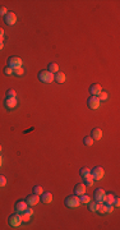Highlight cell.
<instances>
[{
  "label": "cell",
  "mask_w": 120,
  "mask_h": 230,
  "mask_svg": "<svg viewBox=\"0 0 120 230\" xmlns=\"http://www.w3.org/2000/svg\"><path fill=\"white\" fill-rule=\"evenodd\" d=\"M65 206L68 208H77L81 206V201H79V196H68L65 198Z\"/></svg>",
  "instance_id": "6da1fadb"
},
{
  "label": "cell",
  "mask_w": 120,
  "mask_h": 230,
  "mask_svg": "<svg viewBox=\"0 0 120 230\" xmlns=\"http://www.w3.org/2000/svg\"><path fill=\"white\" fill-rule=\"evenodd\" d=\"M39 79L42 83H51L54 82V74L49 71H41L39 73Z\"/></svg>",
  "instance_id": "7a4b0ae2"
},
{
  "label": "cell",
  "mask_w": 120,
  "mask_h": 230,
  "mask_svg": "<svg viewBox=\"0 0 120 230\" xmlns=\"http://www.w3.org/2000/svg\"><path fill=\"white\" fill-rule=\"evenodd\" d=\"M8 222H9V225L12 226V228H18L21 226V224L23 222L22 221V217H21V213H13V215H10L9 219H8Z\"/></svg>",
  "instance_id": "3957f363"
},
{
  "label": "cell",
  "mask_w": 120,
  "mask_h": 230,
  "mask_svg": "<svg viewBox=\"0 0 120 230\" xmlns=\"http://www.w3.org/2000/svg\"><path fill=\"white\" fill-rule=\"evenodd\" d=\"M87 105H88L90 109L97 110L100 108V105H101V101L99 99V96H90L88 100H87Z\"/></svg>",
  "instance_id": "277c9868"
},
{
  "label": "cell",
  "mask_w": 120,
  "mask_h": 230,
  "mask_svg": "<svg viewBox=\"0 0 120 230\" xmlns=\"http://www.w3.org/2000/svg\"><path fill=\"white\" fill-rule=\"evenodd\" d=\"M91 176L93 180H101L103 176H105V170H103L101 166H95L91 172Z\"/></svg>",
  "instance_id": "5b68a950"
},
{
  "label": "cell",
  "mask_w": 120,
  "mask_h": 230,
  "mask_svg": "<svg viewBox=\"0 0 120 230\" xmlns=\"http://www.w3.org/2000/svg\"><path fill=\"white\" fill-rule=\"evenodd\" d=\"M22 64L23 60L18 56H10L8 59V67H10L12 69H17V68H22Z\"/></svg>",
  "instance_id": "8992f818"
},
{
  "label": "cell",
  "mask_w": 120,
  "mask_h": 230,
  "mask_svg": "<svg viewBox=\"0 0 120 230\" xmlns=\"http://www.w3.org/2000/svg\"><path fill=\"white\" fill-rule=\"evenodd\" d=\"M4 22L7 23L8 26H14L17 23V15L13 12H8L7 14L4 15Z\"/></svg>",
  "instance_id": "52a82bcc"
},
{
  "label": "cell",
  "mask_w": 120,
  "mask_h": 230,
  "mask_svg": "<svg viewBox=\"0 0 120 230\" xmlns=\"http://www.w3.org/2000/svg\"><path fill=\"white\" fill-rule=\"evenodd\" d=\"M4 105H5V108H7L8 110H13L17 108V105H18V101L15 97H7L4 100Z\"/></svg>",
  "instance_id": "ba28073f"
},
{
  "label": "cell",
  "mask_w": 120,
  "mask_h": 230,
  "mask_svg": "<svg viewBox=\"0 0 120 230\" xmlns=\"http://www.w3.org/2000/svg\"><path fill=\"white\" fill-rule=\"evenodd\" d=\"M105 194H106V192L103 191L102 188H97V189L95 191V193H93L95 201H96V202H99V203L103 202V200H105Z\"/></svg>",
  "instance_id": "9c48e42d"
},
{
  "label": "cell",
  "mask_w": 120,
  "mask_h": 230,
  "mask_svg": "<svg viewBox=\"0 0 120 230\" xmlns=\"http://www.w3.org/2000/svg\"><path fill=\"white\" fill-rule=\"evenodd\" d=\"M26 202H27V205H28L30 207H32V206H36L37 203L40 202V196H37V194H31V196H28L26 198Z\"/></svg>",
  "instance_id": "30bf717a"
},
{
  "label": "cell",
  "mask_w": 120,
  "mask_h": 230,
  "mask_svg": "<svg viewBox=\"0 0 120 230\" xmlns=\"http://www.w3.org/2000/svg\"><path fill=\"white\" fill-rule=\"evenodd\" d=\"M28 207H30V206L27 205V202H26V201H17V202H15V205H14L15 211H17L18 213H21V212L26 211Z\"/></svg>",
  "instance_id": "8fae6325"
},
{
  "label": "cell",
  "mask_w": 120,
  "mask_h": 230,
  "mask_svg": "<svg viewBox=\"0 0 120 230\" xmlns=\"http://www.w3.org/2000/svg\"><path fill=\"white\" fill-rule=\"evenodd\" d=\"M33 215V210L32 208H27L26 211H23V212H21V217H22V221L23 222H28L30 220H31V216Z\"/></svg>",
  "instance_id": "7c38bea8"
},
{
  "label": "cell",
  "mask_w": 120,
  "mask_h": 230,
  "mask_svg": "<svg viewBox=\"0 0 120 230\" xmlns=\"http://www.w3.org/2000/svg\"><path fill=\"white\" fill-rule=\"evenodd\" d=\"M91 138L93 141H100L102 138V131L100 129V128H93L91 132Z\"/></svg>",
  "instance_id": "4fadbf2b"
},
{
  "label": "cell",
  "mask_w": 120,
  "mask_h": 230,
  "mask_svg": "<svg viewBox=\"0 0 120 230\" xmlns=\"http://www.w3.org/2000/svg\"><path fill=\"white\" fill-rule=\"evenodd\" d=\"M101 91H102V88H101V86H100L99 83H93V84H92V86L90 87V93H91V96H99Z\"/></svg>",
  "instance_id": "5bb4252c"
},
{
  "label": "cell",
  "mask_w": 120,
  "mask_h": 230,
  "mask_svg": "<svg viewBox=\"0 0 120 230\" xmlns=\"http://www.w3.org/2000/svg\"><path fill=\"white\" fill-rule=\"evenodd\" d=\"M86 193V185L83 183H79L74 187V194L75 196H82Z\"/></svg>",
  "instance_id": "9a60e30c"
},
{
  "label": "cell",
  "mask_w": 120,
  "mask_h": 230,
  "mask_svg": "<svg viewBox=\"0 0 120 230\" xmlns=\"http://www.w3.org/2000/svg\"><path fill=\"white\" fill-rule=\"evenodd\" d=\"M65 79H67V77H65V74L63 72H58V73L54 74V81H55L56 83H59V84L64 83Z\"/></svg>",
  "instance_id": "2e32d148"
},
{
  "label": "cell",
  "mask_w": 120,
  "mask_h": 230,
  "mask_svg": "<svg viewBox=\"0 0 120 230\" xmlns=\"http://www.w3.org/2000/svg\"><path fill=\"white\" fill-rule=\"evenodd\" d=\"M40 200H41V202H43V203H51V201H52V194L50 193V192H45V193H42V194L40 196Z\"/></svg>",
  "instance_id": "e0dca14e"
},
{
  "label": "cell",
  "mask_w": 120,
  "mask_h": 230,
  "mask_svg": "<svg viewBox=\"0 0 120 230\" xmlns=\"http://www.w3.org/2000/svg\"><path fill=\"white\" fill-rule=\"evenodd\" d=\"M47 71L51 72L52 74H54V73H58V72H59V65H58L56 63H50V64H49Z\"/></svg>",
  "instance_id": "ac0fdd59"
},
{
  "label": "cell",
  "mask_w": 120,
  "mask_h": 230,
  "mask_svg": "<svg viewBox=\"0 0 120 230\" xmlns=\"http://www.w3.org/2000/svg\"><path fill=\"white\" fill-rule=\"evenodd\" d=\"M84 179V181H83V184L86 185V187H92L93 185V183H95V180L92 179V176H91V174L90 175H87L86 178H83Z\"/></svg>",
  "instance_id": "d6986e66"
},
{
  "label": "cell",
  "mask_w": 120,
  "mask_h": 230,
  "mask_svg": "<svg viewBox=\"0 0 120 230\" xmlns=\"http://www.w3.org/2000/svg\"><path fill=\"white\" fill-rule=\"evenodd\" d=\"M97 207H99V202H88V210L91 212H97Z\"/></svg>",
  "instance_id": "ffe728a7"
},
{
  "label": "cell",
  "mask_w": 120,
  "mask_h": 230,
  "mask_svg": "<svg viewBox=\"0 0 120 230\" xmlns=\"http://www.w3.org/2000/svg\"><path fill=\"white\" fill-rule=\"evenodd\" d=\"M83 143H84V146L90 147V146H92V144H93V140L91 138V136H86V137L83 138Z\"/></svg>",
  "instance_id": "44dd1931"
},
{
  "label": "cell",
  "mask_w": 120,
  "mask_h": 230,
  "mask_svg": "<svg viewBox=\"0 0 120 230\" xmlns=\"http://www.w3.org/2000/svg\"><path fill=\"white\" fill-rule=\"evenodd\" d=\"M114 200H115V196H114L112 193H109V194H105V200H103V202L105 203H112Z\"/></svg>",
  "instance_id": "7402d4cb"
},
{
  "label": "cell",
  "mask_w": 120,
  "mask_h": 230,
  "mask_svg": "<svg viewBox=\"0 0 120 230\" xmlns=\"http://www.w3.org/2000/svg\"><path fill=\"white\" fill-rule=\"evenodd\" d=\"M79 174H81L82 178H86L87 175H90V174H91V170H90L88 168H82V169L79 170Z\"/></svg>",
  "instance_id": "603a6c76"
},
{
  "label": "cell",
  "mask_w": 120,
  "mask_h": 230,
  "mask_svg": "<svg viewBox=\"0 0 120 230\" xmlns=\"http://www.w3.org/2000/svg\"><path fill=\"white\" fill-rule=\"evenodd\" d=\"M79 201H81V203H88L90 201H91V197L88 196V194H82V196H79Z\"/></svg>",
  "instance_id": "cb8c5ba5"
},
{
  "label": "cell",
  "mask_w": 120,
  "mask_h": 230,
  "mask_svg": "<svg viewBox=\"0 0 120 230\" xmlns=\"http://www.w3.org/2000/svg\"><path fill=\"white\" fill-rule=\"evenodd\" d=\"M13 74L14 76H17V77H22L24 74V71H23V68H17V69H13Z\"/></svg>",
  "instance_id": "d4e9b609"
},
{
  "label": "cell",
  "mask_w": 120,
  "mask_h": 230,
  "mask_svg": "<svg viewBox=\"0 0 120 230\" xmlns=\"http://www.w3.org/2000/svg\"><path fill=\"white\" fill-rule=\"evenodd\" d=\"M33 193L37 194V196H41V194L43 193L42 187H41V185H36V187H33Z\"/></svg>",
  "instance_id": "484cf974"
},
{
  "label": "cell",
  "mask_w": 120,
  "mask_h": 230,
  "mask_svg": "<svg viewBox=\"0 0 120 230\" xmlns=\"http://www.w3.org/2000/svg\"><path fill=\"white\" fill-rule=\"evenodd\" d=\"M99 99H100V101H106L109 99V95H107L106 91H101L100 95H99Z\"/></svg>",
  "instance_id": "4316f807"
},
{
  "label": "cell",
  "mask_w": 120,
  "mask_h": 230,
  "mask_svg": "<svg viewBox=\"0 0 120 230\" xmlns=\"http://www.w3.org/2000/svg\"><path fill=\"white\" fill-rule=\"evenodd\" d=\"M5 185H7V178L4 175H0V188H3Z\"/></svg>",
  "instance_id": "83f0119b"
},
{
  "label": "cell",
  "mask_w": 120,
  "mask_h": 230,
  "mask_svg": "<svg viewBox=\"0 0 120 230\" xmlns=\"http://www.w3.org/2000/svg\"><path fill=\"white\" fill-rule=\"evenodd\" d=\"M4 74H5V76H12V74H13V69L10 68V67H5L4 68Z\"/></svg>",
  "instance_id": "f1b7e54d"
},
{
  "label": "cell",
  "mask_w": 120,
  "mask_h": 230,
  "mask_svg": "<svg viewBox=\"0 0 120 230\" xmlns=\"http://www.w3.org/2000/svg\"><path fill=\"white\" fill-rule=\"evenodd\" d=\"M114 211V205L112 203H106V213H110Z\"/></svg>",
  "instance_id": "f546056e"
},
{
  "label": "cell",
  "mask_w": 120,
  "mask_h": 230,
  "mask_svg": "<svg viewBox=\"0 0 120 230\" xmlns=\"http://www.w3.org/2000/svg\"><path fill=\"white\" fill-rule=\"evenodd\" d=\"M15 91L14 90H8L7 91V97H15Z\"/></svg>",
  "instance_id": "4dcf8cb0"
},
{
  "label": "cell",
  "mask_w": 120,
  "mask_h": 230,
  "mask_svg": "<svg viewBox=\"0 0 120 230\" xmlns=\"http://www.w3.org/2000/svg\"><path fill=\"white\" fill-rule=\"evenodd\" d=\"M7 13H8V9H7V8H5V7H0V15H3V17H4V15L7 14Z\"/></svg>",
  "instance_id": "1f68e13d"
},
{
  "label": "cell",
  "mask_w": 120,
  "mask_h": 230,
  "mask_svg": "<svg viewBox=\"0 0 120 230\" xmlns=\"http://www.w3.org/2000/svg\"><path fill=\"white\" fill-rule=\"evenodd\" d=\"M119 203H120L119 198H116V197H115V200H114V202H112V205H114V207H119Z\"/></svg>",
  "instance_id": "d6a6232c"
},
{
  "label": "cell",
  "mask_w": 120,
  "mask_h": 230,
  "mask_svg": "<svg viewBox=\"0 0 120 230\" xmlns=\"http://www.w3.org/2000/svg\"><path fill=\"white\" fill-rule=\"evenodd\" d=\"M0 41H4V30L0 27Z\"/></svg>",
  "instance_id": "836d02e7"
},
{
  "label": "cell",
  "mask_w": 120,
  "mask_h": 230,
  "mask_svg": "<svg viewBox=\"0 0 120 230\" xmlns=\"http://www.w3.org/2000/svg\"><path fill=\"white\" fill-rule=\"evenodd\" d=\"M4 47V41H0V50H3Z\"/></svg>",
  "instance_id": "e575fe53"
},
{
  "label": "cell",
  "mask_w": 120,
  "mask_h": 230,
  "mask_svg": "<svg viewBox=\"0 0 120 230\" xmlns=\"http://www.w3.org/2000/svg\"><path fill=\"white\" fill-rule=\"evenodd\" d=\"M3 165V159H2V156H0V166Z\"/></svg>",
  "instance_id": "d590c367"
},
{
  "label": "cell",
  "mask_w": 120,
  "mask_h": 230,
  "mask_svg": "<svg viewBox=\"0 0 120 230\" xmlns=\"http://www.w3.org/2000/svg\"><path fill=\"white\" fill-rule=\"evenodd\" d=\"M2 148H3V147H2V146H0V152H2Z\"/></svg>",
  "instance_id": "8d00e7d4"
}]
</instances>
